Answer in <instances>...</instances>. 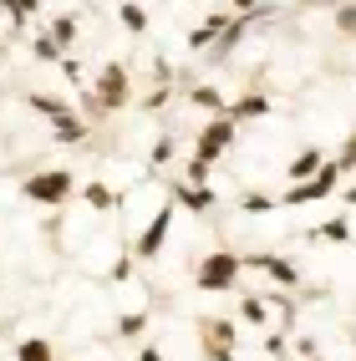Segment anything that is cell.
<instances>
[{
    "instance_id": "7c38bea8",
    "label": "cell",
    "mask_w": 356,
    "mask_h": 361,
    "mask_svg": "<svg viewBox=\"0 0 356 361\" xmlns=\"http://www.w3.org/2000/svg\"><path fill=\"white\" fill-rule=\"evenodd\" d=\"M224 117H234V123H254V117H270V97L265 92H245L240 102H229Z\"/></svg>"
},
{
    "instance_id": "f546056e",
    "label": "cell",
    "mask_w": 356,
    "mask_h": 361,
    "mask_svg": "<svg viewBox=\"0 0 356 361\" xmlns=\"http://www.w3.org/2000/svg\"><path fill=\"white\" fill-rule=\"evenodd\" d=\"M133 264H137V259H133V250H128L123 259H117V264H112V280H128V275H133Z\"/></svg>"
},
{
    "instance_id": "83f0119b",
    "label": "cell",
    "mask_w": 356,
    "mask_h": 361,
    "mask_svg": "<svg viewBox=\"0 0 356 361\" xmlns=\"http://www.w3.org/2000/svg\"><path fill=\"white\" fill-rule=\"evenodd\" d=\"M16 11H20V26H26L31 16H41V11H46V0H16Z\"/></svg>"
},
{
    "instance_id": "1f68e13d",
    "label": "cell",
    "mask_w": 356,
    "mask_h": 361,
    "mask_svg": "<svg viewBox=\"0 0 356 361\" xmlns=\"http://www.w3.org/2000/svg\"><path fill=\"white\" fill-rule=\"evenodd\" d=\"M61 71H66V82H71V87H82V82H87V77H82V66H77V61H71V56L61 61Z\"/></svg>"
},
{
    "instance_id": "cb8c5ba5",
    "label": "cell",
    "mask_w": 356,
    "mask_h": 361,
    "mask_svg": "<svg viewBox=\"0 0 356 361\" xmlns=\"http://www.w3.org/2000/svg\"><path fill=\"white\" fill-rule=\"evenodd\" d=\"M331 26H336L341 36H351V41H356V0H346V6L331 11Z\"/></svg>"
},
{
    "instance_id": "3957f363",
    "label": "cell",
    "mask_w": 356,
    "mask_h": 361,
    "mask_svg": "<svg viewBox=\"0 0 356 361\" xmlns=\"http://www.w3.org/2000/svg\"><path fill=\"white\" fill-rule=\"evenodd\" d=\"M20 199L36 209H61L66 199H77V173L71 168H41V173L20 183Z\"/></svg>"
},
{
    "instance_id": "ba28073f",
    "label": "cell",
    "mask_w": 356,
    "mask_h": 361,
    "mask_svg": "<svg viewBox=\"0 0 356 361\" xmlns=\"http://www.w3.org/2000/svg\"><path fill=\"white\" fill-rule=\"evenodd\" d=\"M168 199H173L183 214H209L214 204H219L214 183H183V178H168Z\"/></svg>"
},
{
    "instance_id": "52a82bcc",
    "label": "cell",
    "mask_w": 356,
    "mask_h": 361,
    "mask_svg": "<svg viewBox=\"0 0 356 361\" xmlns=\"http://www.w3.org/2000/svg\"><path fill=\"white\" fill-rule=\"evenodd\" d=\"M245 270H259V275H270L280 290H300L305 275H300V264L295 259H285V255H270V250H259V255H245Z\"/></svg>"
},
{
    "instance_id": "277c9868",
    "label": "cell",
    "mask_w": 356,
    "mask_h": 361,
    "mask_svg": "<svg viewBox=\"0 0 356 361\" xmlns=\"http://www.w3.org/2000/svg\"><path fill=\"white\" fill-rule=\"evenodd\" d=\"M341 163L336 158H326V168L316 178H305V183H285V194H280V209H305V204H316V199H331L341 188Z\"/></svg>"
},
{
    "instance_id": "8d00e7d4",
    "label": "cell",
    "mask_w": 356,
    "mask_h": 361,
    "mask_svg": "<svg viewBox=\"0 0 356 361\" xmlns=\"http://www.w3.org/2000/svg\"><path fill=\"white\" fill-rule=\"evenodd\" d=\"M300 361H321V356H300Z\"/></svg>"
},
{
    "instance_id": "7402d4cb",
    "label": "cell",
    "mask_w": 356,
    "mask_h": 361,
    "mask_svg": "<svg viewBox=\"0 0 356 361\" xmlns=\"http://www.w3.org/2000/svg\"><path fill=\"white\" fill-rule=\"evenodd\" d=\"M173 153H178V148H173V133H163V137L153 142V148H148V168H153V173H163Z\"/></svg>"
},
{
    "instance_id": "5bb4252c",
    "label": "cell",
    "mask_w": 356,
    "mask_h": 361,
    "mask_svg": "<svg viewBox=\"0 0 356 361\" xmlns=\"http://www.w3.org/2000/svg\"><path fill=\"white\" fill-rule=\"evenodd\" d=\"M82 199H87V209H92V214H117V209H123V199H117V194H112V188H107L102 178H87Z\"/></svg>"
},
{
    "instance_id": "6da1fadb",
    "label": "cell",
    "mask_w": 356,
    "mask_h": 361,
    "mask_svg": "<svg viewBox=\"0 0 356 361\" xmlns=\"http://www.w3.org/2000/svg\"><path fill=\"white\" fill-rule=\"evenodd\" d=\"M82 107L92 112V123H102L112 112H128L133 107V71L123 61H107L97 71V82H92V92L82 87Z\"/></svg>"
},
{
    "instance_id": "44dd1931",
    "label": "cell",
    "mask_w": 356,
    "mask_h": 361,
    "mask_svg": "<svg viewBox=\"0 0 356 361\" xmlns=\"http://www.w3.org/2000/svg\"><path fill=\"white\" fill-rule=\"evenodd\" d=\"M275 209H280V199L265 194V188H250V194L240 199V214H275Z\"/></svg>"
},
{
    "instance_id": "d590c367",
    "label": "cell",
    "mask_w": 356,
    "mask_h": 361,
    "mask_svg": "<svg viewBox=\"0 0 356 361\" xmlns=\"http://www.w3.org/2000/svg\"><path fill=\"white\" fill-rule=\"evenodd\" d=\"M6 41H11V36H0V56H6Z\"/></svg>"
},
{
    "instance_id": "4fadbf2b",
    "label": "cell",
    "mask_w": 356,
    "mask_h": 361,
    "mask_svg": "<svg viewBox=\"0 0 356 361\" xmlns=\"http://www.w3.org/2000/svg\"><path fill=\"white\" fill-rule=\"evenodd\" d=\"M305 239H311V245H351V219H346V214H336V219L305 229Z\"/></svg>"
},
{
    "instance_id": "8992f818",
    "label": "cell",
    "mask_w": 356,
    "mask_h": 361,
    "mask_svg": "<svg viewBox=\"0 0 356 361\" xmlns=\"http://www.w3.org/2000/svg\"><path fill=\"white\" fill-rule=\"evenodd\" d=\"M234 137H240V123L234 117H209V123L199 128V142H194V158H204V163H219V153L224 148H234Z\"/></svg>"
},
{
    "instance_id": "d6986e66",
    "label": "cell",
    "mask_w": 356,
    "mask_h": 361,
    "mask_svg": "<svg viewBox=\"0 0 356 361\" xmlns=\"http://www.w3.org/2000/svg\"><path fill=\"white\" fill-rule=\"evenodd\" d=\"M31 56H36V61H46V66H51V61L61 66V61H66V51L56 46V36H51V31H41V36H31Z\"/></svg>"
},
{
    "instance_id": "9a60e30c",
    "label": "cell",
    "mask_w": 356,
    "mask_h": 361,
    "mask_svg": "<svg viewBox=\"0 0 356 361\" xmlns=\"http://www.w3.org/2000/svg\"><path fill=\"white\" fill-rule=\"evenodd\" d=\"M188 102H194V107H204L209 117H219L229 102H224V92L219 87H214V82H194V87H188Z\"/></svg>"
},
{
    "instance_id": "4dcf8cb0",
    "label": "cell",
    "mask_w": 356,
    "mask_h": 361,
    "mask_svg": "<svg viewBox=\"0 0 356 361\" xmlns=\"http://www.w3.org/2000/svg\"><path fill=\"white\" fill-rule=\"evenodd\" d=\"M199 351H204V361H234L229 346H199Z\"/></svg>"
},
{
    "instance_id": "d6a6232c",
    "label": "cell",
    "mask_w": 356,
    "mask_h": 361,
    "mask_svg": "<svg viewBox=\"0 0 356 361\" xmlns=\"http://www.w3.org/2000/svg\"><path fill=\"white\" fill-rule=\"evenodd\" d=\"M305 11H336V6H346V0H300Z\"/></svg>"
},
{
    "instance_id": "5b68a950",
    "label": "cell",
    "mask_w": 356,
    "mask_h": 361,
    "mask_svg": "<svg viewBox=\"0 0 356 361\" xmlns=\"http://www.w3.org/2000/svg\"><path fill=\"white\" fill-rule=\"evenodd\" d=\"M173 214H178V204H173V199L153 209V219L142 224V234L128 245V250H133V259H158V255H163V245H168V229H173Z\"/></svg>"
},
{
    "instance_id": "603a6c76",
    "label": "cell",
    "mask_w": 356,
    "mask_h": 361,
    "mask_svg": "<svg viewBox=\"0 0 356 361\" xmlns=\"http://www.w3.org/2000/svg\"><path fill=\"white\" fill-rule=\"evenodd\" d=\"M142 331H148V316H142V310H128V316H117V336H123V341H137Z\"/></svg>"
},
{
    "instance_id": "30bf717a",
    "label": "cell",
    "mask_w": 356,
    "mask_h": 361,
    "mask_svg": "<svg viewBox=\"0 0 356 361\" xmlns=\"http://www.w3.org/2000/svg\"><path fill=\"white\" fill-rule=\"evenodd\" d=\"M26 107L36 117H46V128H61V123H77V117H82L66 97H51V92H26Z\"/></svg>"
},
{
    "instance_id": "e0dca14e",
    "label": "cell",
    "mask_w": 356,
    "mask_h": 361,
    "mask_svg": "<svg viewBox=\"0 0 356 361\" xmlns=\"http://www.w3.org/2000/svg\"><path fill=\"white\" fill-rule=\"evenodd\" d=\"M16 361H56V346L46 336H26V341H16Z\"/></svg>"
},
{
    "instance_id": "ffe728a7",
    "label": "cell",
    "mask_w": 356,
    "mask_h": 361,
    "mask_svg": "<svg viewBox=\"0 0 356 361\" xmlns=\"http://www.w3.org/2000/svg\"><path fill=\"white\" fill-rule=\"evenodd\" d=\"M265 316H270V300L265 295H240V321H250V326H265Z\"/></svg>"
},
{
    "instance_id": "836d02e7",
    "label": "cell",
    "mask_w": 356,
    "mask_h": 361,
    "mask_svg": "<svg viewBox=\"0 0 356 361\" xmlns=\"http://www.w3.org/2000/svg\"><path fill=\"white\" fill-rule=\"evenodd\" d=\"M341 204H346V209H356V178H351V183H341Z\"/></svg>"
},
{
    "instance_id": "ac0fdd59",
    "label": "cell",
    "mask_w": 356,
    "mask_h": 361,
    "mask_svg": "<svg viewBox=\"0 0 356 361\" xmlns=\"http://www.w3.org/2000/svg\"><path fill=\"white\" fill-rule=\"evenodd\" d=\"M117 20H123L128 36H142V31H148V11H142L137 0H123V6H117Z\"/></svg>"
},
{
    "instance_id": "8fae6325",
    "label": "cell",
    "mask_w": 356,
    "mask_h": 361,
    "mask_svg": "<svg viewBox=\"0 0 356 361\" xmlns=\"http://www.w3.org/2000/svg\"><path fill=\"white\" fill-rule=\"evenodd\" d=\"M326 168V153L321 148H300L290 163H285V183H305V178H316Z\"/></svg>"
},
{
    "instance_id": "2e32d148",
    "label": "cell",
    "mask_w": 356,
    "mask_h": 361,
    "mask_svg": "<svg viewBox=\"0 0 356 361\" xmlns=\"http://www.w3.org/2000/svg\"><path fill=\"white\" fill-rule=\"evenodd\" d=\"M46 31H51V36H56V46L66 51V46H77V36H82V20L71 16V11H61V16H51V26H46Z\"/></svg>"
},
{
    "instance_id": "e575fe53",
    "label": "cell",
    "mask_w": 356,
    "mask_h": 361,
    "mask_svg": "<svg viewBox=\"0 0 356 361\" xmlns=\"http://www.w3.org/2000/svg\"><path fill=\"white\" fill-rule=\"evenodd\" d=\"M137 361H168V356H163L158 346H142V351H137Z\"/></svg>"
},
{
    "instance_id": "4316f807",
    "label": "cell",
    "mask_w": 356,
    "mask_h": 361,
    "mask_svg": "<svg viewBox=\"0 0 356 361\" xmlns=\"http://www.w3.org/2000/svg\"><path fill=\"white\" fill-rule=\"evenodd\" d=\"M265 0H229V16H265Z\"/></svg>"
},
{
    "instance_id": "f1b7e54d",
    "label": "cell",
    "mask_w": 356,
    "mask_h": 361,
    "mask_svg": "<svg viewBox=\"0 0 356 361\" xmlns=\"http://www.w3.org/2000/svg\"><path fill=\"white\" fill-rule=\"evenodd\" d=\"M163 102H168V87H153L148 97H142V112H158Z\"/></svg>"
},
{
    "instance_id": "9c48e42d",
    "label": "cell",
    "mask_w": 356,
    "mask_h": 361,
    "mask_svg": "<svg viewBox=\"0 0 356 361\" xmlns=\"http://www.w3.org/2000/svg\"><path fill=\"white\" fill-rule=\"evenodd\" d=\"M194 336H199V346H240V321H229V316H199L194 321Z\"/></svg>"
},
{
    "instance_id": "7a4b0ae2",
    "label": "cell",
    "mask_w": 356,
    "mask_h": 361,
    "mask_svg": "<svg viewBox=\"0 0 356 361\" xmlns=\"http://www.w3.org/2000/svg\"><path fill=\"white\" fill-rule=\"evenodd\" d=\"M240 275H245V255L240 250H209L194 264V290L204 295H229L240 290Z\"/></svg>"
},
{
    "instance_id": "d4e9b609",
    "label": "cell",
    "mask_w": 356,
    "mask_h": 361,
    "mask_svg": "<svg viewBox=\"0 0 356 361\" xmlns=\"http://www.w3.org/2000/svg\"><path fill=\"white\" fill-rule=\"evenodd\" d=\"M209 173H214V163H204V158L183 163V183H209Z\"/></svg>"
},
{
    "instance_id": "484cf974",
    "label": "cell",
    "mask_w": 356,
    "mask_h": 361,
    "mask_svg": "<svg viewBox=\"0 0 356 361\" xmlns=\"http://www.w3.org/2000/svg\"><path fill=\"white\" fill-rule=\"evenodd\" d=\"M336 163H341V173H356V128L346 133V142H341V153H336Z\"/></svg>"
}]
</instances>
